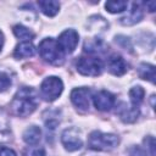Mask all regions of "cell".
<instances>
[{"instance_id":"cell-1","label":"cell","mask_w":156,"mask_h":156,"mask_svg":"<svg viewBox=\"0 0 156 156\" xmlns=\"http://www.w3.org/2000/svg\"><path fill=\"white\" fill-rule=\"evenodd\" d=\"M38 106V96L34 89L32 88H21L17 94L13 98V101L11 104L12 110L16 115L21 117H26L30 115Z\"/></svg>"},{"instance_id":"cell-2","label":"cell","mask_w":156,"mask_h":156,"mask_svg":"<svg viewBox=\"0 0 156 156\" xmlns=\"http://www.w3.org/2000/svg\"><path fill=\"white\" fill-rule=\"evenodd\" d=\"M39 54H40L41 58H44L45 61H48L49 63L55 65V66L62 65V62L65 60L63 50L61 49L58 41L52 38H46L40 41Z\"/></svg>"},{"instance_id":"cell-3","label":"cell","mask_w":156,"mask_h":156,"mask_svg":"<svg viewBox=\"0 0 156 156\" xmlns=\"http://www.w3.org/2000/svg\"><path fill=\"white\" fill-rule=\"evenodd\" d=\"M118 144V138L115 134H107V133H101V132H93L89 135L88 139V146L93 150H99V151H106L116 147Z\"/></svg>"},{"instance_id":"cell-4","label":"cell","mask_w":156,"mask_h":156,"mask_svg":"<svg viewBox=\"0 0 156 156\" xmlns=\"http://www.w3.org/2000/svg\"><path fill=\"white\" fill-rule=\"evenodd\" d=\"M102 61L95 56H82L77 61V69L83 76L98 77L102 71Z\"/></svg>"},{"instance_id":"cell-5","label":"cell","mask_w":156,"mask_h":156,"mask_svg":"<svg viewBox=\"0 0 156 156\" xmlns=\"http://www.w3.org/2000/svg\"><path fill=\"white\" fill-rule=\"evenodd\" d=\"M63 90L62 80L58 77H48L44 79V82L40 85V94L41 98L46 101H54L56 100Z\"/></svg>"},{"instance_id":"cell-6","label":"cell","mask_w":156,"mask_h":156,"mask_svg":"<svg viewBox=\"0 0 156 156\" xmlns=\"http://www.w3.org/2000/svg\"><path fill=\"white\" fill-rule=\"evenodd\" d=\"M90 94L91 91L88 88H77L71 93V101L80 111H87L90 104Z\"/></svg>"},{"instance_id":"cell-7","label":"cell","mask_w":156,"mask_h":156,"mask_svg":"<svg viewBox=\"0 0 156 156\" xmlns=\"http://www.w3.org/2000/svg\"><path fill=\"white\" fill-rule=\"evenodd\" d=\"M78 33L74 29H66L58 37V44L63 52H73L78 44Z\"/></svg>"},{"instance_id":"cell-8","label":"cell","mask_w":156,"mask_h":156,"mask_svg":"<svg viewBox=\"0 0 156 156\" xmlns=\"http://www.w3.org/2000/svg\"><path fill=\"white\" fill-rule=\"evenodd\" d=\"M61 140H62V144L63 146L68 150V151H74V150H78L82 147V139L77 132V129L74 128H69V129H66L62 135H61Z\"/></svg>"},{"instance_id":"cell-9","label":"cell","mask_w":156,"mask_h":156,"mask_svg":"<svg viewBox=\"0 0 156 156\" xmlns=\"http://www.w3.org/2000/svg\"><path fill=\"white\" fill-rule=\"evenodd\" d=\"M94 100V105L98 110L100 111H108L113 107L115 102H116V98L113 94H111L110 91L106 90H100L99 93H96L93 98Z\"/></svg>"},{"instance_id":"cell-10","label":"cell","mask_w":156,"mask_h":156,"mask_svg":"<svg viewBox=\"0 0 156 156\" xmlns=\"http://www.w3.org/2000/svg\"><path fill=\"white\" fill-rule=\"evenodd\" d=\"M107 67L110 69V72L115 76H123L127 69H128V65L127 62L124 61V58L117 54L112 55L110 58H108V62H107Z\"/></svg>"},{"instance_id":"cell-11","label":"cell","mask_w":156,"mask_h":156,"mask_svg":"<svg viewBox=\"0 0 156 156\" xmlns=\"http://www.w3.org/2000/svg\"><path fill=\"white\" fill-rule=\"evenodd\" d=\"M143 17V11L140 9V5L136 2L132 4V9L127 12V15L124 17L121 18V23L124 26H132L136 22H139Z\"/></svg>"},{"instance_id":"cell-12","label":"cell","mask_w":156,"mask_h":156,"mask_svg":"<svg viewBox=\"0 0 156 156\" xmlns=\"http://www.w3.org/2000/svg\"><path fill=\"white\" fill-rule=\"evenodd\" d=\"M34 52H35V49H34V45L32 41H21L16 46L13 56L16 58H24V57L33 56Z\"/></svg>"},{"instance_id":"cell-13","label":"cell","mask_w":156,"mask_h":156,"mask_svg":"<svg viewBox=\"0 0 156 156\" xmlns=\"http://www.w3.org/2000/svg\"><path fill=\"white\" fill-rule=\"evenodd\" d=\"M40 136H41V130L37 126H32V127L27 128L23 133V140L28 145H35L37 143H39Z\"/></svg>"},{"instance_id":"cell-14","label":"cell","mask_w":156,"mask_h":156,"mask_svg":"<svg viewBox=\"0 0 156 156\" xmlns=\"http://www.w3.org/2000/svg\"><path fill=\"white\" fill-rule=\"evenodd\" d=\"M118 115H119L121 119L124 121V122H128V123L134 122L138 118V116H139V107H135V106L127 107L126 105H123L119 108Z\"/></svg>"},{"instance_id":"cell-15","label":"cell","mask_w":156,"mask_h":156,"mask_svg":"<svg viewBox=\"0 0 156 156\" xmlns=\"http://www.w3.org/2000/svg\"><path fill=\"white\" fill-rule=\"evenodd\" d=\"M38 5L41 10V12L49 17H52L55 16L57 12H58V9H60V4L57 1H52V0H49V1H38Z\"/></svg>"},{"instance_id":"cell-16","label":"cell","mask_w":156,"mask_h":156,"mask_svg":"<svg viewBox=\"0 0 156 156\" xmlns=\"http://www.w3.org/2000/svg\"><path fill=\"white\" fill-rule=\"evenodd\" d=\"M138 74L143 79H147L151 83L155 82V67L149 63H141L138 68Z\"/></svg>"},{"instance_id":"cell-17","label":"cell","mask_w":156,"mask_h":156,"mask_svg":"<svg viewBox=\"0 0 156 156\" xmlns=\"http://www.w3.org/2000/svg\"><path fill=\"white\" fill-rule=\"evenodd\" d=\"M144 89L141 87H134L129 90V99H130V102H132V106H135V107H139V105L141 104L143 99H144Z\"/></svg>"},{"instance_id":"cell-18","label":"cell","mask_w":156,"mask_h":156,"mask_svg":"<svg viewBox=\"0 0 156 156\" xmlns=\"http://www.w3.org/2000/svg\"><path fill=\"white\" fill-rule=\"evenodd\" d=\"M13 33L17 38H20L22 41H32V39L34 38V34L26 27H23L22 24H16L13 27Z\"/></svg>"},{"instance_id":"cell-19","label":"cell","mask_w":156,"mask_h":156,"mask_svg":"<svg viewBox=\"0 0 156 156\" xmlns=\"http://www.w3.org/2000/svg\"><path fill=\"white\" fill-rule=\"evenodd\" d=\"M128 2L127 1H107L105 4V7L108 12L111 13H117V12H122L127 9Z\"/></svg>"},{"instance_id":"cell-20","label":"cell","mask_w":156,"mask_h":156,"mask_svg":"<svg viewBox=\"0 0 156 156\" xmlns=\"http://www.w3.org/2000/svg\"><path fill=\"white\" fill-rule=\"evenodd\" d=\"M22 156H45V150L39 146H28Z\"/></svg>"},{"instance_id":"cell-21","label":"cell","mask_w":156,"mask_h":156,"mask_svg":"<svg viewBox=\"0 0 156 156\" xmlns=\"http://www.w3.org/2000/svg\"><path fill=\"white\" fill-rule=\"evenodd\" d=\"M11 84V80L7 74L0 72V91H5Z\"/></svg>"},{"instance_id":"cell-22","label":"cell","mask_w":156,"mask_h":156,"mask_svg":"<svg viewBox=\"0 0 156 156\" xmlns=\"http://www.w3.org/2000/svg\"><path fill=\"white\" fill-rule=\"evenodd\" d=\"M129 156H146V152L139 147V146H134L129 150Z\"/></svg>"},{"instance_id":"cell-23","label":"cell","mask_w":156,"mask_h":156,"mask_svg":"<svg viewBox=\"0 0 156 156\" xmlns=\"http://www.w3.org/2000/svg\"><path fill=\"white\" fill-rule=\"evenodd\" d=\"M0 156H17V155L12 149L2 146V147H0Z\"/></svg>"},{"instance_id":"cell-24","label":"cell","mask_w":156,"mask_h":156,"mask_svg":"<svg viewBox=\"0 0 156 156\" xmlns=\"http://www.w3.org/2000/svg\"><path fill=\"white\" fill-rule=\"evenodd\" d=\"M2 45H4V34H2V32L0 30V50H1Z\"/></svg>"}]
</instances>
